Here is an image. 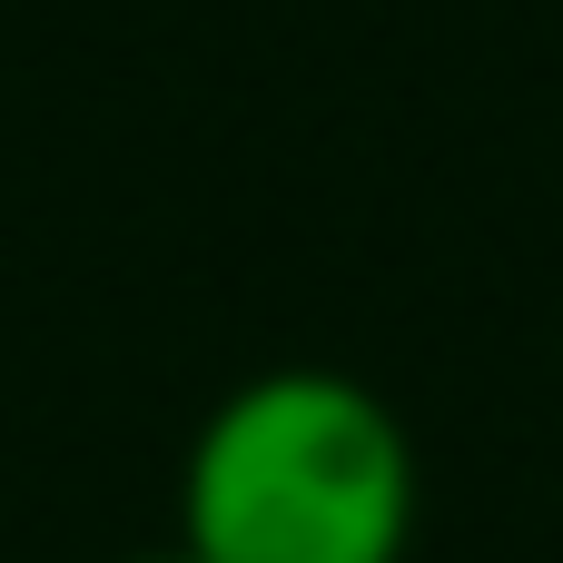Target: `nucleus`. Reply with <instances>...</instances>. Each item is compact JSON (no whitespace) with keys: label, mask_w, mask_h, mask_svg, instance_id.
<instances>
[{"label":"nucleus","mask_w":563,"mask_h":563,"mask_svg":"<svg viewBox=\"0 0 563 563\" xmlns=\"http://www.w3.org/2000/svg\"><path fill=\"white\" fill-rule=\"evenodd\" d=\"M416 445L346 366H267L208 406L178 465V554L198 563H406Z\"/></svg>","instance_id":"1"},{"label":"nucleus","mask_w":563,"mask_h":563,"mask_svg":"<svg viewBox=\"0 0 563 563\" xmlns=\"http://www.w3.org/2000/svg\"><path fill=\"white\" fill-rule=\"evenodd\" d=\"M129 563H198V554H178V544H158V554H129Z\"/></svg>","instance_id":"2"}]
</instances>
